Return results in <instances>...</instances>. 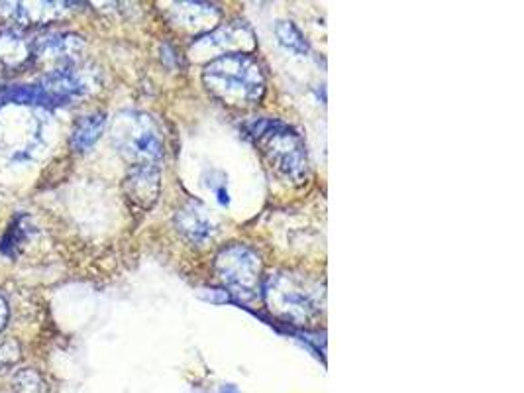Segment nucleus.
<instances>
[{
    "mask_svg": "<svg viewBox=\"0 0 524 393\" xmlns=\"http://www.w3.org/2000/svg\"><path fill=\"white\" fill-rule=\"evenodd\" d=\"M203 83L228 107L248 109L265 95V75L258 59L246 52L214 57L203 69Z\"/></svg>",
    "mask_w": 524,
    "mask_h": 393,
    "instance_id": "obj_1",
    "label": "nucleus"
},
{
    "mask_svg": "<svg viewBox=\"0 0 524 393\" xmlns=\"http://www.w3.org/2000/svg\"><path fill=\"white\" fill-rule=\"evenodd\" d=\"M265 162L279 177L301 185L309 177V152L303 136L275 118H254L244 124Z\"/></svg>",
    "mask_w": 524,
    "mask_h": 393,
    "instance_id": "obj_2",
    "label": "nucleus"
},
{
    "mask_svg": "<svg viewBox=\"0 0 524 393\" xmlns=\"http://www.w3.org/2000/svg\"><path fill=\"white\" fill-rule=\"evenodd\" d=\"M112 142L132 166H159L163 158L161 130L150 114L136 111L118 114L112 126Z\"/></svg>",
    "mask_w": 524,
    "mask_h": 393,
    "instance_id": "obj_3",
    "label": "nucleus"
},
{
    "mask_svg": "<svg viewBox=\"0 0 524 393\" xmlns=\"http://www.w3.org/2000/svg\"><path fill=\"white\" fill-rule=\"evenodd\" d=\"M265 299L277 317L295 325H305L320 311L318 287L291 274L269 278L265 285Z\"/></svg>",
    "mask_w": 524,
    "mask_h": 393,
    "instance_id": "obj_4",
    "label": "nucleus"
},
{
    "mask_svg": "<svg viewBox=\"0 0 524 393\" xmlns=\"http://www.w3.org/2000/svg\"><path fill=\"white\" fill-rule=\"evenodd\" d=\"M216 272L234 293L242 295L244 299H252L258 293L262 260L252 248L244 244H232L216 256Z\"/></svg>",
    "mask_w": 524,
    "mask_h": 393,
    "instance_id": "obj_5",
    "label": "nucleus"
},
{
    "mask_svg": "<svg viewBox=\"0 0 524 393\" xmlns=\"http://www.w3.org/2000/svg\"><path fill=\"white\" fill-rule=\"evenodd\" d=\"M40 87L46 91V95L52 99L55 107L67 105L75 99H81L93 89L87 73L81 71L77 65L48 71L42 77Z\"/></svg>",
    "mask_w": 524,
    "mask_h": 393,
    "instance_id": "obj_6",
    "label": "nucleus"
},
{
    "mask_svg": "<svg viewBox=\"0 0 524 393\" xmlns=\"http://www.w3.org/2000/svg\"><path fill=\"white\" fill-rule=\"evenodd\" d=\"M252 48H254V34L244 22L224 24L193 44L195 52H212L218 54L216 57L238 54L242 50H252Z\"/></svg>",
    "mask_w": 524,
    "mask_h": 393,
    "instance_id": "obj_7",
    "label": "nucleus"
},
{
    "mask_svg": "<svg viewBox=\"0 0 524 393\" xmlns=\"http://www.w3.org/2000/svg\"><path fill=\"white\" fill-rule=\"evenodd\" d=\"M85 52V40L77 34H50L32 44V56L40 61L53 63V69L77 65L81 54Z\"/></svg>",
    "mask_w": 524,
    "mask_h": 393,
    "instance_id": "obj_8",
    "label": "nucleus"
},
{
    "mask_svg": "<svg viewBox=\"0 0 524 393\" xmlns=\"http://www.w3.org/2000/svg\"><path fill=\"white\" fill-rule=\"evenodd\" d=\"M161 189V171L156 164L146 166H132L126 179H124V191L132 205L138 209H152L156 205Z\"/></svg>",
    "mask_w": 524,
    "mask_h": 393,
    "instance_id": "obj_9",
    "label": "nucleus"
},
{
    "mask_svg": "<svg viewBox=\"0 0 524 393\" xmlns=\"http://www.w3.org/2000/svg\"><path fill=\"white\" fill-rule=\"evenodd\" d=\"M71 4L67 2H2L0 14L16 26L48 24L61 18Z\"/></svg>",
    "mask_w": 524,
    "mask_h": 393,
    "instance_id": "obj_10",
    "label": "nucleus"
},
{
    "mask_svg": "<svg viewBox=\"0 0 524 393\" xmlns=\"http://www.w3.org/2000/svg\"><path fill=\"white\" fill-rule=\"evenodd\" d=\"M106 122H108V120H106L105 113H93L89 114V116H83V118L75 124L73 132H71V136H69V146H71V150H73L75 154H85V152H89V150L101 140V136L105 134Z\"/></svg>",
    "mask_w": 524,
    "mask_h": 393,
    "instance_id": "obj_11",
    "label": "nucleus"
},
{
    "mask_svg": "<svg viewBox=\"0 0 524 393\" xmlns=\"http://www.w3.org/2000/svg\"><path fill=\"white\" fill-rule=\"evenodd\" d=\"M44 107L53 109L52 99L40 85H12L0 89V107Z\"/></svg>",
    "mask_w": 524,
    "mask_h": 393,
    "instance_id": "obj_12",
    "label": "nucleus"
},
{
    "mask_svg": "<svg viewBox=\"0 0 524 393\" xmlns=\"http://www.w3.org/2000/svg\"><path fill=\"white\" fill-rule=\"evenodd\" d=\"M175 225L185 238H189L191 242H197V244L209 240L212 232H214V226L205 217V213L201 209H197L195 205H189V207L177 211Z\"/></svg>",
    "mask_w": 524,
    "mask_h": 393,
    "instance_id": "obj_13",
    "label": "nucleus"
},
{
    "mask_svg": "<svg viewBox=\"0 0 524 393\" xmlns=\"http://www.w3.org/2000/svg\"><path fill=\"white\" fill-rule=\"evenodd\" d=\"M32 59V44L14 30L0 32V67L16 69Z\"/></svg>",
    "mask_w": 524,
    "mask_h": 393,
    "instance_id": "obj_14",
    "label": "nucleus"
},
{
    "mask_svg": "<svg viewBox=\"0 0 524 393\" xmlns=\"http://www.w3.org/2000/svg\"><path fill=\"white\" fill-rule=\"evenodd\" d=\"M34 236V225L28 215H18L0 238V252L8 258H18Z\"/></svg>",
    "mask_w": 524,
    "mask_h": 393,
    "instance_id": "obj_15",
    "label": "nucleus"
},
{
    "mask_svg": "<svg viewBox=\"0 0 524 393\" xmlns=\"http://www.w3.org/2000/svg\"><path fill=\"white\" fill-rule=\"evenodd\" d=\"M175 14L181 26L193 28V30H201V28L207 30L220 16L216 6L203 4V2H181L175 6Z\"/></svg>",
    "mask_w": 524,
    "mask_h": 393,
    "instance_id": "obj_16",
    "label": "nucleus"
},
{
    "mask_svg": "<svg viewBox=\"0 0 524 393\" xmlns=\"http://www.w3.org/2000/svg\"><path fill=\"white\" fill-rule=\"evenodd\" d=\"M275 34H277V40L283 48H287L289 52L297 54V56H307L311 52L309 48V42L305 40V36L301 34V30L293 24V22H279L275 26Z\"/></svg>",
    "mask_w": 524,
    "mask_h": 393,
    "instance_id": "obj_17",
    "label": "nucleus"
},
{
    "mask_svg": "<svg viewBox=\"0 0 524 393\" xmlns=\"http://www.w3.org/2000/svg\"><path fill=\"white\" fill-rule=\"evenodd\" d=\"M12 392L48 393V384L36 370L24 368V370L14 374V378H12Z\"/></svg>",
    "mask_w": 524,
    "mask_h": 393,
    "instance_id": "obj_18",
    "label": "nucleus"
},
{
    "mask_svg": "<svg viewBox=\"0 0 524 393\" xmlns=\"http://www.w3.org/2000/svg\"><path fill=\"white\" fill-rule=\"evenodd\" d=\"M20 358V346L16 340L6 338L0 342V366H10Z\"/></svg>",
    "mask_w": 524,
    "mask_h": 393,
    "instance_id": "obj_19",
    "label": "nucleus"
},
{
    "mask_svg": "<svg viewBox=\"0 0 524 393\" xmlns=\"http://www.w3.org/2000/svg\"><path fill=\"white\" fill-rule=\"evenodd\" d=\"M201 297L214 301V303H228V301H232L230 295L226 291H220V289H203Z\"/></svg>",
    "mask_w": 524,
    "mask_h": 393,
    "instance_id": "obj_20",
    "label": "nucleus"
},
{
    "mask_svg": "<svg viewBox=\"0 0 524 393\" xmlns=\"http://www.w3.org/2000/svg\"><path fill=\"white\" fill-rule=\"evenodd\" d=\"M8 317H10L8 303H6V299L0 295V333H2V329L6 327V323H8Z\"/></svg>",
    "mask_w": 524,
    "mask_h": 393,
    "instance_id": "obj_21",
    "label": "nucleus"
}]
</instances>
